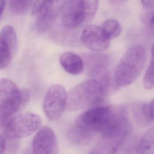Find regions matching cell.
I'll return each mask as SVG.
<instances>
[{
  "label": "cell",
  "mask_w": 154,
  "mask_h": 154,
  "mask_svg": "<svg viewBox=\"0 0 154 154\" xmlns=\"http://www.w3.org/2000/svg\"><path fill=\"white\" fill-rule=\"evenodd\" d=\"M75 125L81 129L100 133L109 138L126 137L133 131L124 109L115 106H93L78 115Z\"/></svg>",
  "instance_id": "1"
},
{
  "label": "cell",
  "mask_w": 154,
  "mask_h": 154,
  "mask_svg": "<svg viewBox=\"0 0 154 154\" xmlns=\"http://www.w3.org/2000/svg\"><path fill=\"white\" fill-rule=\"evenodd\" d=\"M7 137L3 133L1 134L0 142H1V154H5L7 149Z\"/></svg>",
  "instance_id": "17"
},
{
  "label": "cell",
  "mask_w": 154,
  "mask_h": 154,
  "mask_svg": "<svg viewBox=\"0 0 154 154\" xmlns=\"http://www.w3.org/2000/svg\"><path fill=\"white\" fill-rule=\"evenodd\" d=\"M9 6L11 12L17 15L25 14L33 5L32 1H18L11 0L9 2Z\"/></svg>",
  "instance_id": "15"
},
{
  "label": "cell",
  "mask_w": 154,
  "mask_h": 154,
  "mask_svg": "<svg viewBox=\"0 0 154 154\" xmlns=\"http://www.w3.org/2000/svg\"><path fill=\"white\" fill-rule=\"evenodd\" d=\"M81 41L88 49L96 52L107 50L110 46V41L103 34L100 26L88 25L82 32Z\"/></svg>",
  "instance_id": "11"
},
{
  "label": "cell",
  "mask_w": 154,
  "mask_h": 154,
  "mask_svg": "<svg viewBox=\"0 0 154 154\" xmlns=\"http://www.w3.org/2000/svg\"><path fill=\"white\" fill-rule=\"evenodd\" d=\"M22 94L11 80L3 78L0 81V118L2 125L5 124L21 107Z\"/></svg>",
  "instance_id": "6"
},
{
  "label": "cell",
  "mask_w": 154,
  "mask_h": 154,
  "mask_svg": "<svg viewBox=\"0 0 154 154\" xmlns=\"http://www.w3.org/2000/svg\"><path fill=\"white\" fill-rule=\"evenodd\" d=\"M6 6V1H0V11H1V16H2L4 8Z\"/></svg>",
  "instance_id": "20"
},
{
  "label": "cell",
  "mask_w": 154,
  "mask_h": 154,
  "mask_svg": "<svg viewBox=\"0 0 154 154\" xmlns=\"http://www.w3.org/2000/svg\"><path fill=\"white\" fill-rule=\"evenodd\" d=\"M143 86L146 90H151L154 88V57H152L143 80Z\"/></svg>",
  "instance_id": "16"
},
{
  "label": "cell",
  "mask_w": 154,
  "mask_h": 154,
  "mask_svg": "<svg viewBox=\"0 0 154 154\" xmlns=\"http://www.w3.org/2000/svg\"><path fill=\"white\" fill-rule=\"evenodd\" d=\"M18 40L14 29L6 26L0 32V68L6 69L9 66L17 53Z\"/></svg>",
  "instance_id": "8"
},
{
  "label": "cell",
  "mask_w": 154,
  "mask_h": 154,
  "mask_svg": "<svg viewBox=\"0 0 154 154\" xmlns=\"http://www.w3.org/2000/svg\"><path fill=\"white\" fill-rule=\"evenodd\" d=\"M98 5L99 1L95 0L64 1L61 12V21L67 28L79 27L93 18Z\"/></svg>",
  "instance_id": "4"
},
{
  "label": "cell",
  "mask_w": 154,
  "mask_h": 154,
  "mask_svg": "<svg viewBox=\"0 0 154 154\" xmlns=\"http://www.w3.org/2000/svg\"><path fill=\"white\" fill-rule=\"evenodd\" d=\"M108 93L98 80L84 81L74 87L68 94L66 109L75 111L96 105L102 101Z\"/></svg>",
  "instance_id": "3"
},
{
  "label": "cell",
  "mask_w": 154,
  "mask_h": 154,
  "mask_svg": "<svg viewBox=\"0 0 154 154\" xmlns=\"http://www.w3.org/2000/svg\"><path fill=\"white\" fill-rule=\"evenodd\" d=\"M42 120L37 114L24 112L11 118L2 125L3 134L10 139H19L30 136L41 127Z\"/></svg>",
  "instance_id": "5"
},
{
  "label": "cell",
  "mask_w": 154,
  "mask_h": 154,
  "mask_svg": "<svg viewBox=\"0 0 154 154\" xmlns=\"http://www.w3.org/2000/svg\"><path fill=\"white\" fill-rule=\"evenodd\" d=\"M148 111L150 120L154 121V99L148 104Z\"/></svg>",
  "instance_id": "18"
},
{
  "label": "cell",
  "mask_w": 154,
  "mask_h": 154,
  "mask_svg": "<svg viewBox=\"0 0 154 154\" xmlns=\"http://www.w3.org/2000/svg\"><path fill=\"white\" fill-rule=\"evenodd\" d=\"M57 138L54 131L47 126L41 128L33 139V154H58Z\"/></svg>",
  "instance_id": "10"
},
{
  "label": "cell",
  "mask_w": 154,
  "mask_h": 154,
  "mask_svg": "<svg viewBox=\"0 0 154 154\" xmlns=\"http://www.w3.org/2000/svg\"><path fill=\"white\" fill-rule=\"evenodd\" d=\"M68 94L64 86L53 85L46 94L44 110L47 118L51 121L57 120L63 115L67 106Z\"/></svg>",
  "instance_id": "7"
},
{
  "label": "cell",
  "mask_w": 154,
  "mask_h": 154,
  "mask_svg": "<svg viewBox=\"0 0 154 154\" xmlns=\"http://www.w3.org/2000/svg\"><path fill=\"white\" fill-rule=\"evenodd\" d=\"M138 154H154V127L141 137L137 146Z\"/></svg>",
  "instance_id": "13"
},
{
  "label": "cell",
  "mask_w": 154,
  "mask_h": 154,
  "mask_svg": "<svg viewBox=\"0 0 154 154\" xmlns=\"http://www.w3.org/2000/svg\"><path fill=\"white\" fill-rule=\"evenodd\" d=\"M149 23L151 25H154V11L152 13L151 17L149 18Z\"/></svg>",
  "instance_id": "21"
},
{
  "label": "cell",
  "mask_w": 154,
  "mask_h": 154,
  "mask_svg": "<svg viewBox=\"0 0 154 154\" xmlns=\"http://www.w3.org/2000/svg\"><path fill=\"white\" fill-rule=\"evenodd\" d=\"M151 52H152V57H154V43L153 44V46H152Z\"/></svg>",
  "instance_id": "22"
},
{
  "label": "cell",
  "mask_w": 154,
  "mask_h": 154,
  "mask_svg": "<svg viewBox=\"0 0 154 154\" xmlns=\"http://www.w3.org/2000/svg\"><path fill=\"white\" fill-rule=\"evenodd\" d=\"M60 64L65 71L73 75H78L82 72L84 63L82 58L75 53H63L59 58Z\"/></svg>",
  "instance_id": "12"
},
{
  "label": "cell",
  "mask_w": 154,
  "mask_h": 154,
  "mask_svg": "<svg viewBox=\"0 0 154 154\" xmlns=\"http://www.w3.org/2000/svg\"><path fill=\"white\" fill-rule=\"evenodd\" d=\"M100 27L104 35L110 40L119 36L121 33L120 25L114 20H106Z\"/></svg>",
  "instance_id": "14"
},
{
  "label": "cell",
  "mask_w": 154,
  "mask_h": 154,
  "mask_svg": "<svg viewBox=\"0 0 154 154\" xmlns=\"http://www.w3.org/2000/svg\"><path fill=\"white\" fill-rule=\"evenodd\" d=\"M146 53L145 47L136 45L125 52L117 66L114 82L118 87L131 84L138 79L146 63Z\"/></svg>",
  "instance_id": "2"
},
{
  "label": "cell",
  "mask_w": 154,
  "mask_h": 154,
  "mask_svg": "<svg viewBox=\"0 0 154 154\" xmlns=\"http://www.w3.org/2000/svg\"><path fill=\"white\" fill-rule=\"evenodd\" d=\"M141 2L143 7L146 8L154 7V1H142Z\"/></svg>",
  "instance_id": "19"
},
{
  "label": "cell",
  "mask_w": 154,
  "mask_h": 154,
  "mask_svg": "<svg viewBox=\"0 0 154 154\" xmlns=\"http://www.w3.org/2000/svg\"><path fill=\"white\" fill-rule=\"evenodd\" d=\"M64 1H42L36 12V26L39 32H45L51 27L61 13Z\"/></svg>",
  "instance_id": "9"
}]
</instances>
